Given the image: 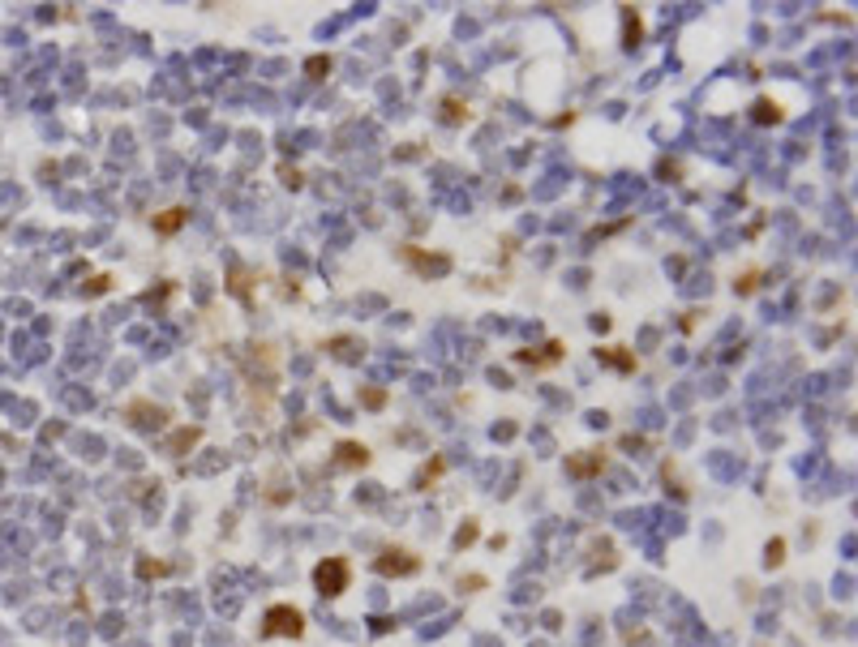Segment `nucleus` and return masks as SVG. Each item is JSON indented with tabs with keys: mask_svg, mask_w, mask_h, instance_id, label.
<instances>
[{
	"mask_svg": "<svg viewBox=\"0 0 858 647\" xmlns=\"http://www.w3.org/2000/svg\"><path fill=\"white\" fill-rule=\"evenodd\" d=\"M781 553H785V545H781V540H773V545H768V562L777 566V562H781Z\"/></svg>",
	"mask_w": 858,
	"mask_h": 647,
	"instance_id": "obj_5",
	"label": "nucleus"
},
{
	"mask_svg": "<svg viewBox=\"0 0 858 647\" xmlns=\"http://www.w3.org/2000/svg\"><path fill=\"white\" fill-rule=\"evenodd\" d=\"M348 562L343 558H326L318 570H313V579H318V587H322V596H339L343 587H348Z\"/></svg>",
	"mask_w": 858,
	"mask_h": 647,
	"instance_id": "obj_1",
	"label": "nucleus"
},
{
	"mask_svg": "<svg viewBox=\"0 0 858 647\" xmlns=\"http://www.w3.org/2000/svg\"><path fill=\"white\" fill-rule=\"evenodd\" d=\"M267 634H292V638H301L305 634V617L296 609H288V604H271L267 609Z\"/></svg>",
	"mask_w": 858,
	"mask_h": 647,
	"instance_id": "obj_2",
	"label": "nucleus"
},
{
	"mask_svg": "<svg viewBox=\"0 0 858 647\" xmlns=\"http://www.w3.org/2000/svg\"><path fill=\"white\" fill-rule=\"evenodd\" d=\"M339 455H343V463H365V459H370V450H365V446H352V442H343Z\"/></svg>",
	"mask_w": 858,
	"mask_h": 647,
	"instance_id": "obj_3",
	"label": "nucleus"
},
{
	"mask_svg": "<svg viewBox=\"0 0 858 647\" xmlns=\"http://www.w3.org/2000/svg\"><path fill=\"white\" fill-rule=\"evenodd\" d=\"M181 223H185V210H163V219H159L155 227H159V232H176Z\"/></svg>",
	"mask_w": 858,
	"mask_h": 647,
	"instance_id": "obj_4",
	"label": "nucleus"
}]
</instances>
